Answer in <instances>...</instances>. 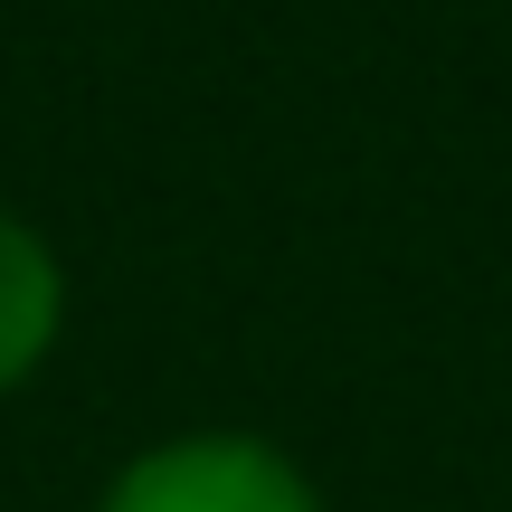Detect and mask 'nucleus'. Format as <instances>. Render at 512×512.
Listing matches in <instances>:
<instances>
[{"label":"nucleus","mask_w":512,"mask_h":512,"mask_svg":"<svg viewBox=\"0 0 512 512\" xmlns=\"http://www.w3.org/2000/svg\"><path fill=\"white\" fill-rule=\"evenodd\" d=\"M95 512H323V494L285 446L247 427H190V437L143 446Z\"/></svg>","instance_id":"nucleus-1"},{"label":"nucleus","mask_w":512,"mask_h":512,"mask_svg":"<svg viewBox=\"0 0 512 512\" xmlns=\"http://www.w3.org/2000/svg\"><path fill=\"white\" fill-rule=\"evenodd\" d=\"M57 332H67V266L19 209H0V399L38 380Z\"/></svg>","instance_id":"nucleus-2"}]
</instances>
